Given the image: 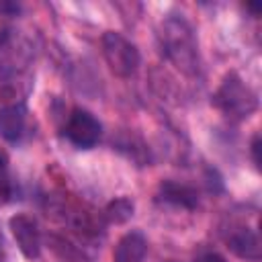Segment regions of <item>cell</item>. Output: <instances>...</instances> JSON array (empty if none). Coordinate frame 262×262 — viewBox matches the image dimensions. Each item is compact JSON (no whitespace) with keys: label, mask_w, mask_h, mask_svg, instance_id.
Returning <instances> with one entry per match:
<instances>
[{"label":"cell","mask_w":262,"mask_h":262,"mask_svg":"<svg viewBox=\"0 0 262 262\" xmlns=\"http://www.w3.org/2000/svg\"><path fill=\"white\" fill-rule=\"evenodd\" d=\"M160 45L176 70L186 76L199 72V47L192 29L182 18H166L160 25Z\"/></svg>","instance_id":"cell-1"},{"label":"cell","mask_w":262,"mask_h":262,"mask_svg":"<svg viewBox=\"0 0 262 262\" xmlns=\"http://www.w3.org/2000/svg\"><path fill=\"white\" fill-rule=\"evenodd\" d=\"M213 102L223 115L237 119V121L248 119L258 106V98L254 90L233 72L223 78L221 86L217 88L213 96Z\"/></svg>","instance_id":"cell-2"},{"label":"cell","mask_w":262,"mask_h":262,"mask_svg":"<svg viewBox=\"0 0 262 262\" xmlns=\"http://www.w3.org/2000/svg\"><path fill=\"white\" fill-rule=\"evenodd\" d=\"M100 43H102V55L115 76L129 78L131 74H135L139 66V51L127 37L115 31H106Z\"/></svg>","instance_id":"cell-3"},{"label":"cell","mask_w":262,"mask_h":262,"mask_svg":"<svg viewBox=\"0 0 262 262\" xmlns=\"http://www.w3.org/2000/svg\"><path fill=\"white\" fill-rule=\"evenodd\" d=\"M100 131H102V127H100L98 119L92 113L82 111V108H76L70 115L68 125H66L68 139L74 145L82 147V149H88V147L96 145L98 139H100Z\"/></svg>","instance_id":"cell-4"},{"label":"cell","mask_w":262,"mask_h":262,"mask_svg":"<svg viewBox=\"0 0 262 262\" xmlns=\"http://www.w3.org/2000/svg\"><path fill=\"white\" fill-rule=\"evenodd\" d=\"M8 225H10L12 237L18 246V250L23 252V256L29 258V260L39 258V254H41V233H39L37 221L33 217L25 215V213H18V215L10 217Z\"/></svg>","instance_id":"cell-5"},{"label":"cell","mask_w":262,"mask_h":262,"mask_svg":"<svg viewBox=\"0 0 262 262\" xmlns=\"http://www.w3.org/2000/svg\"><path fill=\"white\" fill-rule=\"evenodd\" d=\"M158 196L164 203L182 207V209H194L199 205V196L196 190L188 184L176 182V180H162L158 186Z\"/></svg>","instance_id":"cell-6"},{"label":"cell","mask_w":262,"mask_h":262,"mask_svg":"<svg viewBox=\"0 0 262 262\" xmlns=\"http://www.w3.org/2000/svg\"><path fill=\"white\" fill-rule=\"evenodd\" d=\"M227 248L235 256H239L244 260L260 262V256H262V252H260V239H258L256 231H252L248 227H242V229L231 231L229 237H227Z\"/></svg>","instance_id":"cell-7"},{"label":"cell","mask_w":262,"mask_h":262,"mask_svg":"<svg viewBox=\"0 0 262 262\" xmlns=\"http://www.w3.org/2000/svg\"><path fill=\"white\" fill-rule=\"evenodd\" d=\"M147 252V239L139 231H129L125 233L113 252L115 262H141Z\"/></svg>","instance_id":"cell-8"},{"label":"cell","mask_w":262,"mask_h":262,"mask_svg":"<svg viewBox=\"0 0 262 262\" xmlns=\"http://www.w3.org/2000/svg\"><path fill=\"white\" fill-rule=\"evenodd\" d=\"M25 108L23 106H6L0 111V135L6 141H18L25 133Z\"/></svg>","instance_id":"cell-9"},{"label":"cell","mask_w":262,"mask_h":262,"mask_svg":"<svg viewBox=\"0 0 262 262\" xmlns=\"http://www.w3.org/2000/svg\"><path fill=\"white\" fill-rule=\"evenodd\" d=\"M133 211H135L133 203H131L129 199L121 196V199H115V201H111V203L106 205L104 217H106L108 223L121 225V223H127V221L133 217Z\"/></svg>","instance_id":"cell-10"},{"label":"cell","mask_w":262,"mask_h":262,"mask_svg":"<svg viewBox=\"0 0 262 262\" xmlns=\"http://www.w3.org/2000/svg\"><path fill=\"white\" fill-rule=\"evenodd\" d=\"M252 156H254V164H256V168H260L262 160H260V135H258V133H256L254 139H252Z\"/></svg>","instance_id":"cell-11"},{"label":"cell","mask_w":262,"mask_h":262,"mask_svg":"<svg viewBox=\"0 0 262 262\" xmlns=\"http://www.w3.org/2000/svg\"><path fill=\"white\" fill-rule=\"evenodd\" d=\"M203 262H227V260L223 256H219V254H207L203 258Z\"/></svg>","instance_id":"cell-12"},{"label":"cell","mask_w":262,"mask_h":262,"mask_svg":"<svg viewBox=\"0 0 262 262\" xmlns=\"http://www.w3.org/2000/svg\"><path fill=\"white\" fill-rule=\"evenodd\" d=\"M248 8L254 12V14H260V10H262V4L258 2V4H248Z\"/></svg>","instance_id":"cell-13"},{"label":"cell","mask_w":262,"mask_h":262,"mask_svg":"<svg viewBox=\"0 0 262 262\" xmlns=\"http://www.w3.org/2000/svg\"><path fill=\"white\" fill-rule=\"evenodd\" d=\"M4 166H6V156H4L2 151H0V172L4 170Z\"/></svg>","instance_id":"cell-14"},{"label":"cell","mask_w":262,"mask_h":262,"mask_svg":"<svg viewBox=\"0 0 262 262\" xmlns=\"http://www.w3.org/2000/svg\"><path fill=\"white\" fill-rule=\"evenodd\" d=\"M0 262H4V250H2V244H0Z\"/></svg>","instance_id":"cell-15"}]
</instances>
